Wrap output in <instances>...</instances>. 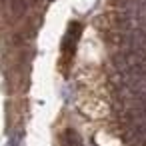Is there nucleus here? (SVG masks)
Masks as SVG:
<instances>
[{
    "mask_svg": "<svg viewBox=\"0 0 146 146\" xmlns=\"http://www.w3.org/2000/svg\"><path fill=\"white\" fill-rule=\"evenodd\" d=\"M126 140L132 146H146V122L132 124L126 130Z\"/></svg>",
    "mask_w": 146,
    "mask_h": 146,
    "instance_id": "f257e3e1",
    "label": "nucleus"
},
{
    "mask_svg": "<svg viewBox=\"0 0 146 146\" xmlns=\"http://www.w3.org/2000/svg\"><path fill=\"white\" fill-rule=\"evenodd\" d=\"M80 32H82V26L78 22H72L66 30V36H64V50L66 52H74L76 48V42L80 38Z\"/></svg>",
    "mask_w": 146,
    "mask_h": 146,
    "instance_id": "f03ea898",
    "label": "nucleus"
},
{
    "mask_svg": "<svg viewBox=\"0 0 146 146\" xmlns=\"http://www.w3.org/2000/svg\"><path fill=\"white\" fill-rule=\"evenodd\" d=\"M62 146H82V138L74 130H66L62 134Z\"/></svg>",
    "mask_w": 146,
    "mask_h": 146,
    "instance_id": "7ed1b4c3",
    "label": "nucleus"
},
{
    "mask_svg": "<svg viewBox=\"0 0 146 146\" xmlns=\"http://www.w3.org/2000/svg\"><path fill=\"white\" fill-rule=\"evenodd\" d=\"M8 146H18V142H16V138H14V140H10V144H8Z\"/></svg>",
    "mask_w": 146,
    "mask_h": 146,
    "instance_id": "20e7f679",
    "label": "nucleus"
}]
</instances>
